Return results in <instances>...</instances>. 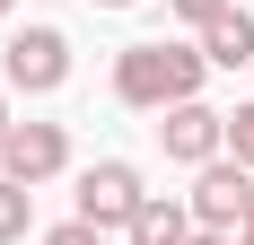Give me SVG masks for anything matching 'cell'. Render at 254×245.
Listing matches in <instances>:
<instances>
[{
	"mask_svg": "<svg viewBox=\"0 0 254 245\" xmlns=\"http://www.w3.org/2000/svg\"><path fill=\"white\" fill-rule=\"evenodd\" d=\"M202 44H167V35H149V44H123L114 53V105H131V114H167V105L202 97Z\"/></svg>",
	"mask_w": 254,
	"mask_h": 245,
	"instance_id": "obj_1",
	"label": "cell"
},
{
	"mask_svg": "<svg viewBox=\"0 0 254 245\" xmlns=\"http://www.w3.org/2000/svg\"><path fill=\"white\" fill-rule=\"evenodd\" d=\"M0 79L26 88V97H53V88L70 79V35H62V26H18V35L0 44Z\"/></svg>",
	"mask_w": 254,
	"mask_h": 245,
	"instance_id": "obj_2",
	"label": "cell"
},
{
	"mask_svg": "<svg viewBox=\"0 0 254 245\" xmlns=\"http://www.w3.org/2000/svg\"><path fill=\"white\" fill-rule=\"evenodd\" d=\"M149 201V184H140V167L131 158H97V167H79V219L88 228H131V210Z\"/></svg>",
	"mask_w": 254,
	"mask_h": 245,
	"instance_id": "obj_3",
	"label": "cell"
},
{
	"mask_svg": "<svg viewBox=\"0 0 254 245\" xmlns=\"http://www.w3.org/2000/svg\"><path fill=\"white\" fill-rule=\"evenodd\" d=\"M0 175L9 184H53V175H70V131L62 122H9V140H0Z\"/></svg>",
	"mask_w": 254,
	"mask_h": 245,
	"instance_id": "obj_4",
	"label": "cell"
},
{
	"mask_svg": "<svg viewBox=\"0 0 254 245\" xmlns=\"http://www.w3.org/2000/svg\"><path fill=\"white\" fill-rule=\"evenodd\" d=\"M158 149H167L176 167H210V158H228V114L202 105V97L167 105V114H158Z\"/></svg>",
	"mask_w": 254,
	"mask_h": 245,
	"instance_id": "obj_5",
	"label": "cell"
},
{
	"mask_svg": "<svg viewBox=\"0 0 254 245\" xmlns=\"http://www.w3.org/2000/svg\"><path fill=\"white\" fill-rule=\"evenodd\" d=\"M246 184H254V167H237V158H210V167H193V228H246Z\"/></svg>",
	"mask_w": 254,
	"mask_h": 245,
	"instance_id": "obj_6",
	"label": "cell"
},
{
	"mask_svg": "<svg viewBox=\"0 0 254 245\" xmlns=\"http://www.w3.org/2000/svg\"><path fill=\"white\" fill-rule=\"evenodd\" d=\"M184 237H193V201L184 193H149L123 228V245H184Z\"/></svg>",
	"mask_w": 254,
	"mask_h": 245,
	"instance_id": "obj_7",
	"label": "cell"
},
{
	"mask_svg": "<svg viewBox=\"0 0 254 245\" xmlns=\"http://www.w3.org/2000/svg\"><path fill=\"white\" fill-rule=\"evenodd\" d=\"M193 44H202L210 70H254V18H246V9H219V18H210Z\"/></svg>",
	"mask_w": 254,
	"mask_h": 245,
	"instance_id": "obj_8",
	"label": "cell"
},
{
	"mask_svg": "<svg viewBox=\"0 0 254 245\" xmlns=\"http://www.w3.org/2000/svg\"><path fill=\"white\" fill-rule=\"evenodd\" d=\"M26 237H35V193L0 175V245H26Z\"/></svg>",
	"mask_w": 254,
	"mask_h": 245,
	"instance_id": "obj_9",
	"label": "cell"
},
{
	"mask_svg": "<svg viewBox=\"0 0 254 245\" xmlns=\"http://www.w3.org/2000/svg\"><path fill=\"white\" fill-rule=\"evenodd\" d=\"M228 158H237V167H254V105H237V114H228Z\"/></svg>",
	"mask_w": 254,
	"mask_h": 245,
	"instance_id": "obj_10",
	"label": "cell"
},
{
	"mask_svg": "<svg viewBox=\"0 0 254 245\" xmlns=\"http://www.w3.org/2000/svg\"><path fill=\"white\" fill-rule=\"evenodd\" d=\"M35 245H105V228H88V219H62V228H44Z\"/></svg>",
	"mask_w": 254,
	"mask_h": 245,
	"instance_id": "obj_11",
	"label": "cell"
},
{
	"mask_svg": "<svg viewBox=\"0 0 254 245\" xmlns=\"http://www.w3.org/2000/svg\"><path fill=\"white\" fill-rule=\"evenodd\" d=\"M219 9H237V0H176V18H184V26H193V35H202V26H210V18H219Z\"/></svg>",
	"mask_w": 254,
	"mask_h": 245,
	"instance_id": "obj_12",
	"label": "cell"
},
{
	"mask_svg": "<svg viewBox=\"0 0 254 245\" xmlns=\"http://www.w3.org/2000/svg\"><path fill=\"white\" fill-rule=\"evenodd\" d=\"M184 245H237V237H228V228H193Z\"/></svg>",
	"mask_w": 254,
	"mask_h": 245,
	"instance_id": "obj_13",
	"label": "cell"
},
{
	"mask_svg": "<svg viewBox=\"0 0 254 245\" xmlns=\"http://www.w3.org/2000/svg\"><path fill=\"white\" fill-rule=\"evenodd\" d=\"M0 140H9V97H0Z\"/></svg>",
	"mask_w": 254,
	"mask_h": 245,
	"instance_id": "obj_14",
	"label": "cell"
},
{
	"mask_svg": "<svg viewBox=\"0 0 254 245\" xmlns=\"http://www.w3.org/2000/svg\"><path fill=\"white\" fill-rule=\"evenodd\" d=\"M97 9H140V0H97Z\"/></svg>",
	"mask_w": 254,
	"mask_h": 245,
	"instance_id": "obj_15",
	"label": "cell"
},
{
	"mask_svg": "<svg viewBox=\"0 0 254 245\" xmlns=\"http://www.w3.org/2000/svg\"><path fill=\"white\" fill-rule=\"evenodd\" d=\"M237 245H254V219H246V228H237Z\"/></svg>",
	"mask_w": 254,
	"mask_h": 245,
	"instance_id": "obj_16",
	"label": "cell"
},
{
	"mask_svg": "<svg viewBox=\"0 0 254 245\" xmlns=\"http://www.w3.org/2000/svg\"><path fill=\"white\" fill-rule=\"evenodd\" d=\"M246 219H254V184H246Z\"/></svg>",
	"mask_w": 254,
	"mask_h": 245,
	"instance_id": "obj_17",
	"label": "cell"
},
{
	"mask_svg": "<svg viewBox=\"0 0 254 245\" xmlns=\"http://www.w3.org/2000/svg\"><path fill=\"white\" fill-rule=\"evenodd\" d=\"M9 9H18V0H0V18H9Z\"/></svg>",
	"mask_w": 254,
	"mask_h": 245,
	"instance_id": "obj_18",
	"label": "cell"
}]
</instances>
